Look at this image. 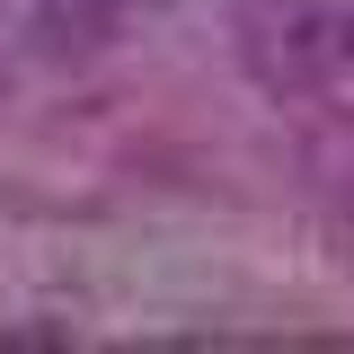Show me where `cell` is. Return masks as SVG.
Masks as SVG:
<instances>
[{
	"instance_id": "obj_1",
	"label": "cell",
	"mask_w": 354,
	"mask_h": 354,
	"mask_svg": "<svg viewBox=\"0 0 354 354\" xmlns=\"http://www.w3.org/2000/svg\"><path fill=\"white\" fill-rule=\"evenodd\" d=\"M248 80L266 97H328V88L354 80V9L337 0H283L274 18H257L248 36Z\"/></svg>"
}]
</instances>
